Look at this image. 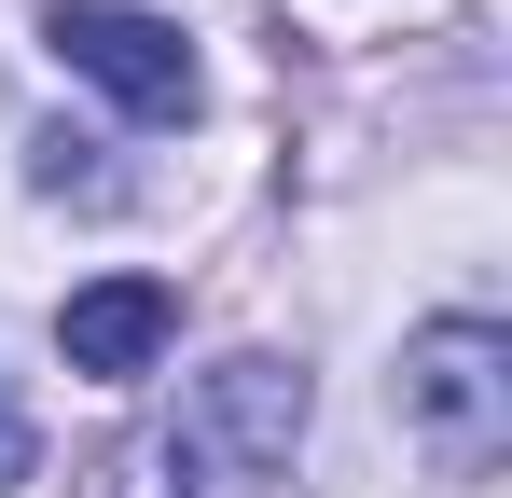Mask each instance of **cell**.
I'll return each instance as SVG.
<instances>
[{
    "instance_id": "cell-3",
    "label": "cell",
    "mask_w": 512,
    "mask_h": 498,
    "mask_svg": "<svg viewBox=\"0 0 512 498\" xmlns=\"http://www.w3.org/2000/svg\"><path fill=\"white\" fill-rule=\"evenodd\" d=\"M56 56L84 83H111L139 125H180L194 111V42H180L167 14H125V0H56V28H42Z\"/></svg>"
},
{
    "instance_id": "cell-4",
    "label": "cell",
    "mask_w": 512,
    "mask_h": 498,
    "mask_svg": "<svg viewBox=\"0 0 512 498\" xmlns=\"http://www.w3.org/2000/svg\"><path fill=\"white\" fill-rule=\"evenodd\" d=\"M167 332H180V291H167V277H97V291L56 305V346H70V374H97V388L153 374Z\"/></svg>"
},
{
    "instance_id": "cell-5",
    "label": "cell",
    "mask_w": 512,
    "mask_h": 498,
    "mask_svg": "<svg viewBox=\"0 0 512 498\" xmlns=\"http://www.w3.org/2000/svg\"><path fill=\"white\" fill-rule=\"evenodd\" d=\"M28 457H42V443H28V415H14V388H0V485H28Z\"/></svg>"
},
{
    "instance_id": "cell-1",
    "label": "cell",
    "mask_w": 512,
    "mask_h": 498,
    "mask_svg": "<svg viewBox=\"0 0 512 498\" xmlns=\"http://www.w3.org/2000/svg\"><path fill=\"white\" fill-rule=\"evenodd\" d=\"M291 443H305V374L250 346V360L194 374L180 415H153V429L111 457V498H250Z\"/></svg>"
},
{
    "instance_id": "cell-2",
    "label": "cell",
    "mask_w": 512,
    "mask_h": 498,
    "mask_svg": "<svg viewBox=\"0 0 512 498\" xmlns=\"http://www.w3.org/2000/svg\"><path fill=\"white\" fill-rule=\"evenodd\" d=\"M402 429L429 471H499L512 457V332L499 319H429L402 346Z\"/></svg>"
}]
</instances>
